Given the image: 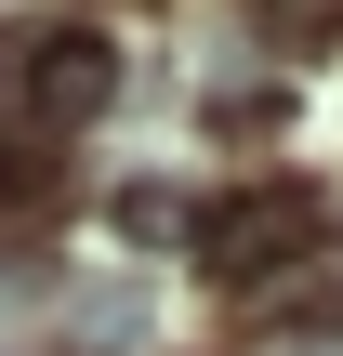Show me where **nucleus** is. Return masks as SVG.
<instances>
[{"label":"nucleus","mask_w":343,"mask_h":356,"mask_svg":"<svg viewBox=\"0 0 343 356\" xmlns=\"http://www.w3.org/2000/svg\"><path fill=\"white\" fill-rule=\"evenodd\" d=\"M0 106H13L26 132H79V119L119 106V53H106L93 26H13V40H0Z\"/></svg>","instance_id":"f257e3e1"},{"label":"nucleus","mask_w":343,"mask_h":356,"mask_svg":"<svg viewBox=\"0 0 343 356\" xmlns=\"http://www.w3.org/2000/svg\"><path fill=\"white\" fill-rule=\"evenodd\" d=\"M304 238H317V198H304V185H251V198H212L185 251H198L212 277H238V291H264V277H278V264H291Z\"/></svg>","instance_id":"f03ea898"},{"label":"nucleus","mask_w":343,"mask_h":356,"mask_svg":"<svg viewBox=\"0 0 343 356\" xmlns=\"http://www.w3.org/2000/svg\"><path fill=\"white\" fill-rule=\"evenodd\" d=\"M238 304H251V317H278V330H317V317H343V238L317 225V238H304V251H291L264 291H238Z\"/></svg>","instance_id":"7ed1b4c3"},{"label":"nucleus","mask_w":343,"mask_h":356,"mask_svg":"<svg viewBox=\"0 0 343 356\" xmlns=\"http://www.w3.org/2000/svg\"><path fill=\"white\" fill-rule=\"evenodd\" d=\"M119 238H132V251H185V238H198V211H185L172 185H119Z\"/></svg>","instance_id":"20e7f679"},{"label":"nucleus","mask_w":343,"mask_h":356,"mask_svg":"<svg viewBox=\"0 0 343 356\" xmlns=\"http://www.w3.org/2000/svg\"><path fill=\"white\" fill-rule=\"evenodd\" d=\"M79 330H93V356L145 343V291H132V277H119V291H93V304H79Z\"/></svg>","instance_id":"39448f33"},{"label":"nucleus","mask_w":343,"mask_h":356,"mask_svg":"<svg viewBox=\"0 0 343 356\" xmlns=\"http://www.w3.org/2000/svg\"><path fill=\"white\" fill-rule=\"evenodd\" d=\"M251 13H264L278 40H330V26H343V0H251Z\"/></svg>","instance_id":"423d86ee"}]
</instances>
